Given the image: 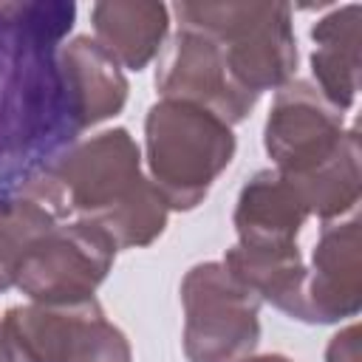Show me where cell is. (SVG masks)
I'll return each mask as SVG.
<instances>
[{
    "instance_id": "1",
    "label": "cell",
    "mask_w": 362,
    "mask_h": 362,
    "mask_svg": "<svg viewBox=\"0 0 362 362\" xmlns=\"http://www.w3.org/2000/svg\"><path fill=\"white\" fill-rule=\"evenodd\" d=\"M74 17L62 0L0 3V204L79 136L57 68Z\"/></svg>"
},
{
    "instance_id": "2",
    "label": "cell",
    "mask_w": 362,
    "mask_h": 362,
    "mask_svg": "<svg viewBox=\"0 0 362 362\" xmlns=\"http://www.w3.org/2000/svg\"><path fill=\"white\" fill-rule=\"evenodd\" d=\"M59 223L90 221L116 249H141L161 238L170 206L141 173V150L130 130H102L74 141L23 189Z\"/></svg>"
},
{
    "instance_id": "3",
    "label": "cell",
    "mask_w": 362,
    "mask_h": 362,
    "mask_svg": "<svg viewBox=\"0 0 362 362\" xmlns=\"http://www.w3.org/2000/svg\"><path fill=\"white\" fill-rule=\"evenodd\" d=\"M235 147L232 127L198 105L158 99L144 116V161L170 209H195L229 167Z\"/></svg>"
},
{
    "instance_id": "4",
    "label": "cell",
    "mask_w": 362,
    "mask_h": 362,
    "mask_svg": "<svg viewBox=\"0 0 362 362\" xmlns=\"http://www.w3.org/2000/svg\"><path fill=\"white\" fill-rule=\"evenodd\" d=\"M178 23H192L212 34L240 88L260 96L291 82L297 68V40L288 3H175Z\"/></svg>"
},
{
    "instance_id": "5",
    "label": "cell",
    "mask_w": 362,
    "mask_h": 362,
    "mask_svg": "<svg viewBox=\"0 0 362 362\" xmlns=\"http://www.w3.org/2000/svg\"><path fill=\"white\" fill-rule=\"evenodd\" d=\"M11 362H133L130 342L96 297L65 305H11L0 320Z\"/></svg>"
},
{
    "instance_id": "6",
    "label": "cell",
    "mask_w": 362,
    "mask_h": 362,
    "mask_svg": "<svg viewBox=\"0 0 362 362\" xmlns=\"http://www.w3.org/2000/svg\"><path fill=\"white\" fill-rule=\"evenodd\" d=\"M187 362H240L260 342V297L221 260L192 266L181 280Z\"/></svg>"
},
{
    "instance_id": "7",
    "label": "cell",
    "mask_w": 362,
    "mask_h": 362,
    "mask_svg": "<svg viewBox=\"0 0 362 362\" xmlns=\"http://www.w3.org/2000/svg\"><path fill=\"white\" fill-rule=\"evenodd\" d=\"M116 243L90 221H62L42 232L20 257L14 286L31 303L65 305L90 300L116 260Z\"/></svg>"
},
{
    "instance_id": "8",
    "label": "cell",
    "mask_w": 362,
    "mask_h": 362,
    "mask_svg": "<svg viewBox=\"0 0 362 362\" xmlns=\"http://www.w3.org/2000/svg\"><path fill=\"white\" fill-rule=\"evenodd\" d=\"M156 90L161 99L198 105L229 127L240 124L260 99L235 82L218 40L192 23H178L158 57Z\"/></svg>"
},
{
    "instance_id": "9",
    "label": "cell",
    "mask_w": 362,
    "mask_h": 362,
    "mask_svg": "<svg viewBox=\"0 0 362 362\" xmlns=\"http://www.w3.org/2000/svg\"><path fill=\"white\" fill-rule=\"evenodd\" d=\"M345 133L342 110H337L308 79H291L274 93L263 124V147L274 170L297 181L331 161Z\"/></svg>"
},
{
    "instance_id": "10",
    "label": "cell",
    "mask_w": 362,
    "mask_h": 362,
    "mask_svg": "<svg viewBox=\"0 0 362 362\" xmlns=\"http://www.w3.org/2000/svg\"><path fill=\"white\" fill-rule=\"evenodd\" d=\"M359 218L322 223L305 266L303 322H339L362 308V235Z\"/></svg>"
},
{
    "instance_id": "11",
    "label": "cell",
    "mask_w": 362,
    "mask_h": 362,
    "mask_svg": "<svg viewBox=\"0 0 362 362\" xmlns=\"http://www.w3.org/2000/svg\"><path fill=\"white\" fill-rule=\"evenodd\" d=\"M57 68L79 133L116 116L124 107L130 85L122 74V65L107 57V51L88 34L59 45Z\"/></svg>"
},
{
    "instance_id": "12",
    "label": "cell",
    "mask_w": 362,
    "mask_h": 362,
    "mask_svg": "<svg viewBox=\"0 0 362 362\" xmlns=\"http://www.w3.org/2000/svg\"><path fill=\"white\" fill-rule=\"evenodd\" d=\"M308 221V206L288 178L277 170L255 173L235 204V232L243 249H288Z\"/></svg>"
},
{
    "instance_id": "13",
    "label": "cell",
    "mask_w": 362,
    "mask_h": 362,
    "mask_svg": "<svg viewBox=\"0 0 362 362\" xmlns=\"http://www.w3.org/2000/svg\"><path fill=\"white\" fill-rule=\"evenodd\" d=\"M93 40L122 68H147L170 31V8L153 0H102L90 8Z\"/></svg>"
},
{
    "instance_id": "14",
    "label": "cell",
    "mask_w": 362,
    "mask_h": 362,
    "mask_svg": "<svg viewBox=\"0 0 362 362\" xmlns=\"http://www.w3.org/2000/svg\"><path fill=\"white\" fill-rule=\"evenodd\" d=\"M359 3L334 8L311 25V71L317 90L337 107L348 110L359 90Z\"/></svg>"
},
{
    "instance_id": "15",
    "label": "cell",
    "mask_w": 362,
    "mask_h": 362,
    "mask_svg": "<svg viewBox=\"0 0 362 362\" xmlns=\"http://www.w3.org/2000/svg\"><path fill=\"white\" fill-rule=\"evenodd\" d=\"M243 286H249L260 303H272L277 311L291 320H305L303 288H305V263L297 246L288 249H226L221 260Z\"/></svg>"
},
{
    "instance_id": "16",
    "label": "cell",
    "mask_w": 362,
    "mask_h": 362,
    "mask_svg": "<svg viewBox=\"0 0 362 362\" xmlns=\"http://www.w3.org/2000/svg\"><path fill=\"white\" fill-rule=\"evenodd\" d=\"M300 198L308 206V215H317L322 223H334L345 212H354L362 195V173H359V133L351 127L339 153L317 167L314 173L291 181Z\"/></svg>"
},
{
    "instance_id": "17",
    "label": "cell",
    "mask_w": 362,
    "mask_h": 362,
    "mask_svg": "<svg viewBox=\"0 0 362 362\" xmlns=\"http://www.w3.org/2000/svg\"><path fill=\"white\" fill-rule=\"evenodd\" d=\"M59 223L40 201L20 192L0 204V294L14 286L20 257L42 232Z\"/></svg>"
},
{
    "instance_id": "18",
    "label": "cell",
    "mask_w": 362,
    "mask_h": 362,
    "mask_svg": "<svg viewBox=\"0 0 362 362\" xmlns=\"http://www.w3.org/2000/svg\"><path fill=\"white\" fill-rule=\"evenodd\" d=\"M325 362H359V325H348L334 334L325 348Z\"/></svg>"
},
{
    "instance_id": "19",
    "label": "cell",
    "mask_w": 362,
    "mask_h": 362,
    "mask_svg": "<svg viewBox=\"0 0 362 362\" xmlns=\"http://www.w3.org/2000/svg\"><path fill=\"white\" fill-rule=\"evenodd\" d=\"M240 362H291V359L283 354H260V356H246Z\"/></svg>"
},
{
    "instance_id": "20",
    "label": "cell",
    "mask_w": 362,
    "mask_h": 362,
    "mask_svg": "<svg viewBox=\"0 0 362 362\" xmlns=\"http://www.w3.org/2000/svg\"><path fill=\"white\" fill-rule=\"evenodd\" d=\"M0 362H11L8 351H6V342H3V328H0Z\"/></svg>"
}]
</instances>
